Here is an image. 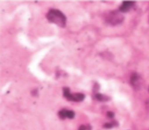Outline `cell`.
I'll return each mask as SVG.
<instances>
[{
    "mask_svg": "<svg viewBox=\"0 0 149 130\" xmlns=\"http://www.w3.org/2000/svg\"><path fill=\"white\" fill-rule=\"evenodd\" d=\"M95 97L99 101H106L108 100L107 96H104L101 93H96Z\"/></svg>",
    "mask_w": 149,
    "mask_h": 130,
    "instance_id": "obj_6",
    "label": "cell"
},
{
    "mask_svg": "<svg viewBox=\"0 0 149 130\" xmlns=\"http://www.w3.org/2000/svg\"><path fill=\"white\" fill-rule=\"evenodd\" d=\"M130 84L136 89H139L141 86L142 79L137 73H133L130 77Z\"/></svg>",
    "mask_w": 149,
    "mask_h": 130,
    "instance_id": "obj_3",
    "label": "cell"
},
{
    "mask_svg": "<svg viewBox=\"0 0 149 130\" xmlns=\"http://www.w3.org/2000/svg\"><path fill=\"white\" fill-rule=\"evenodd\" d=\"M124 17L118 11H112L109 14L107 20L111 24H118L123 20Z\"/></svg>",
    "mask_w": 149,
    "mask_h": 130,
    "instance_id": "obj_2",
    "label": "cell"
},
{
    "mask_svg": "<svg viewBox=\"0 0 149 130\" xmlns=\"http://www.w3.org/2000/svg\"><path fill=\"white\" fill-rule=\"evenodd\" d=\"M79 130H86V127L85 125H81L79 127Z\"/></svg>",
    "mask_w": 149,
    "mask_h": 130,
    "instance_id": "obj_11",
    "label": "cell"
},
{
    "mask_svg": "<svg viewBox=\"0 0 149 130\" xmlns=\"http://www.w3.org/2000/svg\"><path fill=\"white\" fill-rule=\"evenodd\" d=\"M74 112L72 110H65V116L66 118H68L70 119H72L73 118H74Z\"/></svg>",
    "mask_w": 149,
    "mask_h": 130,
    "instance_id": "obj_7",
    "label": "cell"
},
{
    "mask_svg": "<svg viewBox=\"0 0 149 130\" xmlns=\"http://www.w3.org/2000/svg\"><path fill=\"white\" fill-rule=\"evenodd\" d=\"M135 2L133 1H124L119 7V11L122 12H128L134 6Z\"/></svg>",
    "mask_w": 149,
    "mask_h": 130,
    "instance_id": "obj_4",
    "label": "cell"
},
{
    "mask_svg": "<svg viewBox=\"0 0 149 130\" xmlns=\"http://www.w3.org/2000/svg\"><path fill=\"white\" fill-rule=\"evenodd\" d=\"M85 96L84 94L81 93H76L74 94H70L69 98L67 99L68 100L74 102H81L84 100Z\"/></svg>",
    "mask_w": 149,
    "mask_h": 130,
    "instance_id": "obj_5",
    "label": "cell"
},
{
    "mask_svg": "<svg viewBox=\"0 0 149 130\" xmlns=\"http://www.w3.org/2000/svg\"><path fill=\"white\" fill-rule=\"evenodd\" d=\"M63 93L64 97L66 98V99H68L69 95L71 94V93L70 92V89L68 87H64L63 88Z\"/></svg>",
    "mask_w": 149,
    "mask_h": 130,
    "instance_id": "obj_8",
    "label": "cell"
},
{
    "mask_svg": "<svg viewBox=\"0 0 149 130\" xmlns=\"http://www.w3.org/2000/svg\"><path fill=\"white\" fill-rule=\"evenodd\" d=\"M47 18L51 22L54 23L59 27H63L66 25V17L65 15L60 10L55 9H51L47 14Z\"/></svg>",
    "mask_w": 149,
    "mask_h": 130,
    "instance_id": "obj_1",
    "label": "cell"
},
{
    "mask_svg": "<svg viewBox=\"0 0 149 130\" xmlns=\"http://www.w3.org/2000/svg\"><path fill=\"white\" fill-rule=\"evenodd\" d=\"M148 21H149V18H148Z\"/></svg>",
    "mask_w": 149,
    "mask_h": 130,
    "instance_id": "obj_12",
    "label": "cell"
},
{
    "mask_svg": "<svg viewBox=\"0 0 149 130\" xmlns=\"http://www.w3.org/2000/svg\"><path fill=\"white\" fill-rule=\"evenodd\" d=\"M107 116L109 118H113L114 117V113L113 112H112V111H108L107 113Z\"/></svg>",
    "mask_w": 149,
    "mask_h": 130,
    "instance_id": "obj_10",
    "label": "cell"
},
{
    "mask_svg": "<svg viewBox=\"0 0 149 130\" xmlns=\"http://www.w3.org/2000/svg\"><path fill=\"white\" fill-rule=\"evenodd\" d=\"M114 125H115V124L113 123H112V122H108V123H106V124H104V127H105L106 128H111Z\"/></svg>",
    "mask_w": 149,
    "mask_h": 130,
    "instance_id": "obj_9",
    "label": "cell"
}]
</instances>
